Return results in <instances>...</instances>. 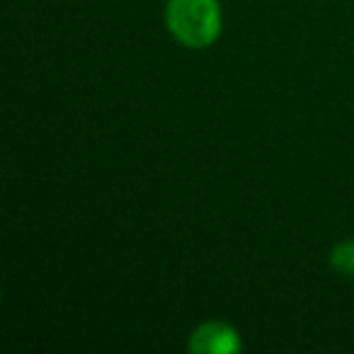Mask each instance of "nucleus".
Returning <instances> with one entry per match:
<instances>
[{
  "label": "nucleus",
  "mask_w": 354,
  "mask_h": 354,
  "mask_svg": "<svg viewBox=\"0 0 354 354\" xmlns=\"http://www.w3.org/2000/svg\"><path fill=\"white\" fill-rule=\"evenodd\" d=\"M241 335L233 325L221 320L202 323L189 335V352L194 354H236L241 352Z\"/></svg>",
  "instance_id": "nucleus-2"
},
{
  "label": "nucleus",
  "mask_w": 354,
  "mask_h": 354,
  "mask_svg": "<svg viewBox=\"0 0 354 354\" xmlns=\"http://www.w3.org/2000/svg\"><path fill=\"white\" fill-rule=\"evenodd\" d=\"M330 265L344 277H354V241H342L330 250Z\"/></svg>",
  "instance_id": "nucleus-3"
},
{
  "label": "nucleus",
  "mask_w": 354,
  "mask_h": 354,
  "mask_svg": "<svg viewBox=\"0 0 354 354\" xmlns=\"http://www.w3.org/2000/svg\"><path fill=\"white\" fill-rule=\"evenodd\" d=\"M165 25L183 46L207 49L221 35V6L218 0H167Z\"/></svg>",
  "instance_id": "nucleus-1"
}]
</instances>
